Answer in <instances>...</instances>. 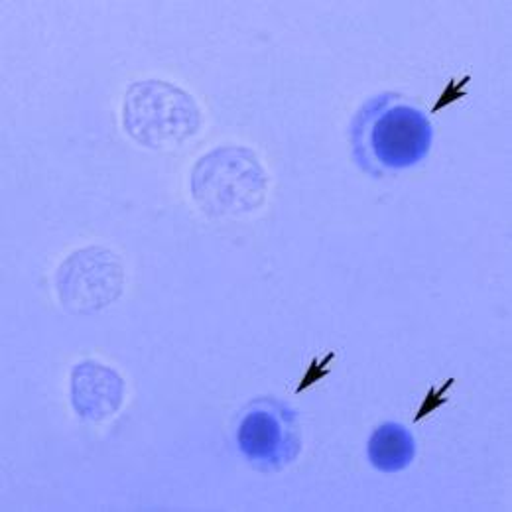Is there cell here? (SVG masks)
I'll use <instances>...</instances> for the list:
<instances>
[{"label":"cell","mask_w":512,"mask_h":512,"mask_svg":"<svg viewBox=\"0 0 512 512\" xmlns=\"http://www.w3.org/2000/svg\"><path fill=\"white\" fill-rule=\"evenodd\" d=\"M353 142L361 166L379 176L420 162L430 150L432 127L422 111L384 95L361 111Z\"/></svg>","instance_id":"6da1fadb"},{"label":"cell","mask_w":512,"mask_h":512,"mask_svg":"<svg viewBox=\"0 0 512 512\" xmlns=\"http://www.w3.org/2000/svg\"><path fill=\"white\" fill-rule=\"evenodd\" d=\"M192 178L195 201L215 217L255 211L266 195V174L245 148H219L203 156Z\"/></svg>","instance_id":"7a4b0ae2"},{"label":"cell","mask_w":512,"mask_h":512,"mask_svg":"<svg viewBox=\"0 0 512 512\" xmlns=\"http://www.w3.org/2000/svg\"><path fill=\"white\" fill-rule=\"evenodd\" d=\"M201 125L192 95L166 81H140L128 89L125 128L154 150L180 148Z\"/></svg>","instance_id":"3957f363"},{"label":"cell","mask_w":512,"mask_h":512,"mask_svg":"<svg viewBox=\"0 0 512 512\" xmlns=\"http://www.w3.org/2000/svg\"><path fill=\"white\" fill-rule=\"evenodd\" d=\"M237 442L253 463L264 467L286 465L300 449L296 418L280 402L256 400L239 422Z\"/></svg>","instance_id":"277c9868"},{"label":"cell","mask_w":512,"mask_h":512,"mask_svg":"<svg viewBox=\"0 0 512 512\" xmlns=\"http://www.w3.org/2000/svg\"><path fill=\"white\" fill-rule=\"evenodd\" d=\"M95 251L97 249H87V251L73 255V258L69 262H65L64 268H62L60 296H62L65 308H69V310L75 308V304L81 298V294L85 292L87 284L91 286V310L107 306L121 292V278H123L121 266L95 278V280L91 278L93 264H95Z\"/></svg>","instance_id":"5b68a950"},{"label":"cell","mask_w":512,"mask_h":512,"mask_svg":"<svg viewBox=\"0 0 512 512\" xmlns=\"http://www.w3.org/2000/svg\"><path fill=\"white\" fill-rule=\"evenodd\" d=\"M416 453L412 434L400 424L379 426L369 440V459L384 473H396L410 465Z\"/></svg>","instance_id":"8992f818"},{"label":"cell","mask_w":512,"mask_h":512,"mask_svg":"<svg viewBox=\"0 0 512 512\" xmlns=\"http://www.w3.org/2000/svg\"><path fill=\"white\" fill-rule=\"evenodd\" d=\"M455 384V379H448L442 386H430L426 396L422 398V404L414 416V424L422 422L424 418L432 416L436 410H440L444 404H448L449 388Z\"/></svg>","instance_id":"52a82bcc"},{"label":"cell","mask_w":512,"mask_h":512,"mask_svg":"<svg viewBox=\"0 0 512 512\" xmlns=\"http://www.w3.org/2000/svg\"><path fill=\"white\" fill-rule=\"evenodd\" d=\"M335 361V351H329L323 359L320 357H314L312 359V363H310V367H308V371L304 373V377H302V381L298 384V388H296V394H302L304 390H308L310 386H314V384L320 383L323 381L329 373H331V363Z\"/></svg>","instance_id":"ba28073f"},{"label":"cell","mask_w":512,"mask_h":512,"mask_svg":"<svg viewBox=\"0 0 512 512\" xmlns=\"http://www.w3.org/2000/svg\"><path fill=\"white\" fill-rule=\"evenodd\" d=\"M469 83H471V75H463L461 79H449L446 89L440 93V97H438V101H436V105L432 107L430 113L436 115V113H440L442 109H446L449 105L461 101L467 95V85Z\"/></svg>","instance_id":"9c48e42d"}]
</instances>
